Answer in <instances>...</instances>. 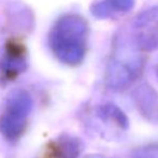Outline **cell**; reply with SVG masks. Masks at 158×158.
I'll return each instance as SVG.
<instances>
[{
    "label": "cell",
    "mask_w": 158,
    "mask_h": 158,
    "mask_svg": "<svg viewBox=\"0 0 158 158\" xmlns=\"http://www.w3.org/2000/svg\"><path fill=\"white\" fill-rule=\"evenodd\" d=\"M52 51L61 61L75 64L84 54V25L75 16H64L53 27L50 35Z\"/></svg>",
    "instance_id": "1"
},
{
    "label": "cell",
    "mask_w": 158,
    "mask_h": 158,
    "mask_svg": "<svg viewBox=\"0 0 158 158\" xmlns=\"http://www.w3.org/2000/svg\"><path fill=\"white\" fill-rule=\"evenodd\" d=\"M88 158H104V157H102V156H90Z\"/></svg>",
    "instance_id": "5"
},
{
    "label": "cell",
    "mask_w": 158,
    "mask_h": 158,
    "mask_svg": "<svg viewBox=\"0 0 158 158\" xmlns=\"http://www.w3.org/2000/svg\"><path fill=\"white\" fill-rule=\"evenodd\" d=\"M131 158H158V144H151L138 148Z\"/></svg>",
    "instance_id": "4"
},
{
    "label": "cell",
    "mask_w": 158,
    "mask_h": 158,
    "mask_svg": "<svg viewBox=\"0 0 158 158\" xmlns=\"http://www.w3.org/2000/svg\"><path fill=\"white\" fill-rule=\"evenodd\" d=\"M32 109V99L25 90H16L9 96L6 109L0 119V131L6 138L17 139L26 127V119Z\"/></svg>",
    "instance_id": "2"
},
{
    "label": "cell",
    "mask_w": 158,
    "mask_h": 158,
    "mask_svg": "<svg viewBox=\"0 0 158 158\" xmlns=\"http://www.w3.org/2000/svg\"><path fill=\"white\" fill-rule=\"evenodd\" d=\"M135 101L140 113L151 122H158V96L151 89H140Z\"/></svg>",
    "instance_id": "3"
}]
</instances>
